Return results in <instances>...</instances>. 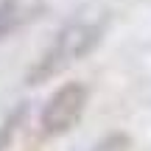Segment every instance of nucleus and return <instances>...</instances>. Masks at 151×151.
<instances>
[{
	"label": "nucleus",
	"mask_w": 151,
	"mask_h": 151,
	"mask_svg": "<svg viewBox=\"0 0 151 151\" xmlns=\"http://www.w3.org/2000/svg\"><path fill=\"white\" fill-rule=\"evenodd\" d=\"M129 148H132V137L123 132H112L92 146V151H129Z\"/></svg>",
	"instance_id": "39448f33"
},
{
	"label": "nucleus",
	"mask_w": 151,
	"mask_h": 151,
	"mask_svg": "<svg viewBox=\"0 0 151 151\" xmlns=\"http://www.w3.org/2000/svg\"><path fill=\"white\" fill-rule=\"evenodd\" d=\"M25 112H28V104H17V106L3 118V123H0V151H6V148L11 146L17 129H20L22 120H25Z\"/></svg>",
	"instance_id": "20e7f679"
},
{
	"label": "nucleus",
	"mask_w": 151,
	"mask_h": 151,
	"mask_svg": "<svg viewBox=\"0 0 151 151\" xmlns=\"http://www.w3.org/2000/svg\"><path fill=\"white\" fill-rule=\"evenodd\" d=\"M28 17H31V9H25L20 0H0V39L17 31Z\"/></svg>",
	"instance_id": "7ed1b4c3"
},
{
	"label": "nucleus",
	"mask_w": 151,
	"mask_h": 151,
	"mask_svg": "<svg viewBox=\"0 0 151 151\" xmlns=\"http://www.w3.org/2000/svg\"><path fill=\"white\" fill-rule=\"evenodd\" d=\"M101 34H104L101 22H70V25H65L53 37L50 48L45 50L37 59V65L28 70L25 81L28 84H42V81L59 76L62 70H67L73 62H78L81 56L90 53V50L101 42Z\"/></svg>",
	"instance_id": "f257e3e1"
},
{
	"label": "nucleus",
	"mask_w": 151,
	"mask_h": 151,
	"mask_svg": "<svg viewBox=\"0 0 151 151\" xmlns=\"http://www.w3.org/2000/svg\"><path fill=\"white\" fill-rule=\"evenodd\" d=\"M87 87L81 81H67L62 84L53 95L48 98V104L42 106V115H39V126L48 137H59V134H67L76 123L81 120L84 115V106H87Z\"/></svg>",
	"instance_id": "f03ea898"
}]
</instances>
